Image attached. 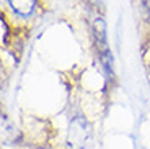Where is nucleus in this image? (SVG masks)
<instances>
[{"instance_id":"7ed1b4c3","label":"nucleus","mask_w":150,"mask_h":149,"mask_svg":"<svg viewBox=\"0 0 150 149\" xmlns=\"http://www.w3.org/2000/svg\"><path fill=\"white\" fill-rule=\"evenodd\" d=\"M8 4L16 13L28 16L33 13L34 7H36V0H8Z\"/></svg>"},{"instance_id":"f03ea898","label":"nucleus","mask_w":150,"mask_h":149,"mask_svg":"<svg viewBox=\"0 0 150 149\" xmlns=\"http://www.w3.org/2000/svg\"><path fill=\"white\" fill-rule=\"evenodd\" d=\"M90 138V130L86 126L85 120L74 118L69 128V148L70 149H85Z\"/></svg>"},{"instance_id":"f257e3e1","label":"nucleus","mask_w":150,"mask_h":149,"mask_svg":"<svg viewBox=\"0 0 150 149\" xmlns=\"http://www.w3.org/2000/svg\"><path fill=\"white\" fill-rule=\"evenodd\" d=\"M93 33H95V44H96V51L100 54V59L103 62L105 71L109 75L112 74V57L108 48V41H106V28H105V21L101 18L95 20L93 23Z\"/></svg>"}]
</instances>
